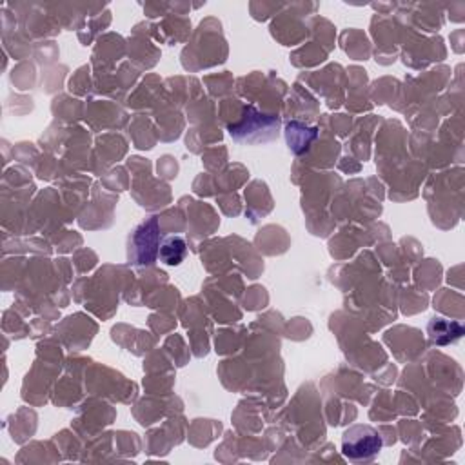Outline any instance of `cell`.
I'll return each mask as SVG.
<instances>
[{
	"instance_id": "1",
	"label": "cell",
	"mask_w": 465,
	"mask_h": 465,
	"mask_svg": "<svg viewBox=\"0 0 465 465\" xmlns=\"http://www.w3.org/2000/svg\"><path fill=\"white\" fill-rule=\"evenodd\" d=\"M280 120L274 114H265L254 105H247L243 116L227 127L232 140L240 143H265L276 138Z\"/></svg>"
},
{
	"instance_id": "2",
	"label": "cell",
	"mask_w": 465,
	"mask_h": 465,
	"mask_svg": "<svg viewBox=\"0 0 465 465\" xmlns=\"http://www.w3.org/2000/svg\"><path fill=\"white\" fill-rule=\"evenodd\" d=\"M381 436L371 425H352L341 436V452L352 463L372 461L381 450Z\"/></svg>"
},
{
	"instance_id": "3",
	"label": "cell",
	"mask_w": 465,
	"mask_h": 465,
	"mask_svg": "<svg viewBox=\"0 0 465 465\" xmlns=\"http://www.w3.org/2000/svg\"><path fill=\"white\" fill-rule=\"evenodd\" d=\"M160 225L156 216H149L129 234V260L134 265H151L158 258Z\"/></svg>"
},
{
	"instance_id": "4",
	"label": "cell",
	"mask_w": 465,
	"mask_h": 465,
	"mask_svg": "<svg viewBox=\"0 0 465 465\" xmlns=\"http://www.w3.org/2000/svg\"><path fill=\"white\" fill-rule=\"evenodd\" d=\"M427 332H429L430 343L447 345V343H454L456 340L461 338L463 327L458 322H450L447 318L434 316L427 325Z\"/></svg>"
},
{
	"instance_id": "5",
	"label": "cell",
	"mask_w": 465,
	"mask_h": 465,
	"mask_svg": "<svg viewBox=\"0 0 465 465\" xmlns=\"http://www.w3.org/2000/svg\"><path fill=\"white\" fill-rule=\"evenodd\" d=\"M187 254V243L182 236H167L160 242L158 258L167 265H180Z\"/></svg>"
}]
</instances>
